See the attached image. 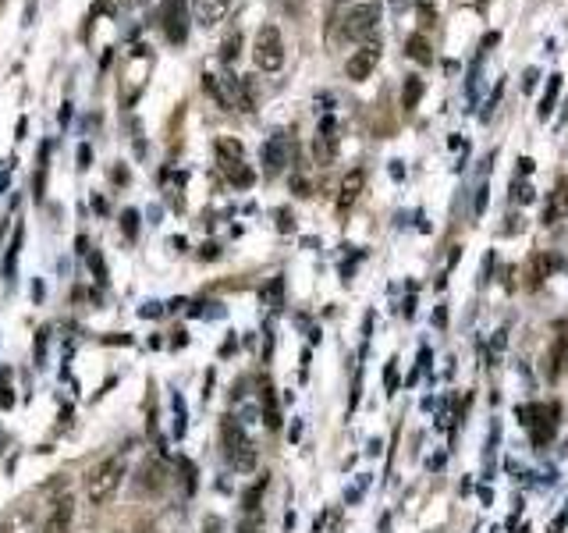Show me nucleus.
Returning <instances> with one entry per match:
<instances>
[{
    "label": "nucleus",
    "mask_w": 568,
    "mask_h": 533,
    "mask_svg": "<svg viewBox=\"0 0 568 533\" xmlns=\"http://www.w3.org/2000/svg\"><path fill=\"white\" fill-rule=\"evenodd\" d=\"M557 89H561V75H550V86H547V93H543V100H540V118H547V114L554 111Z\"/></svg>",
    "instance_id": "24"
},
{
    "label": "nucleus",
    "mask_w": 568,
    "mask_h": 533,
    "mask_svg": "<svg viewBox=\"0 0 568 533\" xmlns=\"http://www.w3.org/2000/svg\"><path fill=\"white\" fill-rule=\"evenodd\" d=\"M479 501H483V505H490V501H494V494H490L487 487H479Z\"/></svg>",
    "instance_id": "45"
},
{
    "label": "nucleus",
    "mask_w": 568,
    "mask_h": 533,
    "mask_svg": "<svg viewBox=\"0 0 568 533\" xmlns=\"http://www.w3.org/2000/svg\"><path fill=\"white\" fill-rule=\"evenodd\" d=\"M22 238H25V231H22V228H15L11 245H8V256H4V278H8V281H11V278H15V271H18V249H22Z\"/></svg>",
    "instance_id": "21"
},
{
    "label": "nucleus",
    "mask_w": 568,
    "mask_h": 533,
    "mask_svg": "<svg viewBox=\"0 0 568 533\" xmlns=\"http://www.w3.org/2000/svg\"><path fill=\"white\" fill-rule=\"evenodd\" d=\"M259 405H263V423H266L270 430H277V427H280V413H277V395H273V384H270V381L259 384Z\"/></svg>",
    "instance_id": "15"
},
{
    "label": "nucleus",
    "mask_w": 568,
    "mask_h": 533,
    "mask_svg": "<svg viewBox=\"0 0 568 533\" xmlns=\"http://www.w3.org/2000/svg\"><path fill=\"white\" fill-rule=\"evenodd\" d=\"M178 469H181V480H185V490L192 494L195 490V466L188 459H178Z\"/></svg>",
    "instance_id": "29"
},
{
    "label": "nucleus",
    "mask_w": 568,
    "mask_h": 533,
    "mask_svg": "<svg viewBox=\"0 0 568 533\" xmlns=\"http://www.w3.org/2000/svg\"><path fill=\"white\" fill-rule=\"evenodd\" d=\"M263 490H266V473H263V480H256V483L245 490V498H242V508H245V512H256V508H259V498H263Z\"/></svg>",
    "instance_id": "22"
},
{
    "label": "nucleus",
    "mask_w": 568,
    "mask_h": 533,
    "mask_svg": "<svg viewBox=\"0 0 568 533\" xmlns=\"http://www.w3.org/2000/svg\"><path fill=\"white\" fill-rule=\"evenodd\" d=\"M554 430H557V405H540V416H536V423L529 427L533 444H536V448H543V444L554 437Z\"/></svg>",
    "instance_id": "14"
},
{
    "label": "nucleus",
    "mask_w": 568,
    "mask_h": 533,
    "mask_svg": "<svg viewBox=\"0 0 568 533\" xmlns=\"http://www.w3.org/2000/svg\"><path fill=\"white\" fill-rule=\"evenodd\" d=\"M0 235H4V224H0Z\"/></svg>",
    "instance_id": "46"
},
{
    "label": "nucleus",
    "mask_w": 568,
    "mask_h": 533,
    "mask_svg": "<svg viewBox=\"0 0 568 533\" xmlns=\"http://www.w3.org/2000/svg\"><path fill=\"white\" fill-rule=\"evenodd\" d=\"M227 8H231V0H192V18L203 29H213L217 22H224Z\"/></svg>",
    "instance_id": "12"
},
{
    "label": "nucleus",
    "mask_w": 568,
    "mask_h": 533,
    "mask_svg": "<svg viewBox=\"0 0 568 533\" xmlns=\"http://www.w3.org/2000/svg\"><path fill=\"white\" fill-rule=\"evenodd\" d=\"M15 405V395H11V388L8 384H0V409H11Z\"/></svg>",
    "instance_id": "35"
},
{
    "label": "nucleus",
    "mask_w": 568,
    "mask_h": 533,
    "mask_svg": "<svg viewBox=\"0 0 568 533\" xmlns=\"http://www.w3.org/2000/svg\"><path fill=\"white\" fill-rule=\"evenodd\" d=\"M366 189V171L363 167H356V171H348L345 178H341V192H338V213H348L352 210V203L359 199V192Z\"/></svg>",
    "instance_id": "13"
},
{
    "label": "nucleus",
    "mask_w": 568,
    "mask_h": 533,
    "mask_svg": "<svg viewBox=\"0 0 568 533\" xmlns=\"http://www.w3.org/2000/svg\"><path fill=\"white\" fill-rule=\"evenodd\" d=\"M292 185H295V196H313V192H309V181H306V178H295Z\"/></svg>",
    "instance_id": "39"
},
{
    "label": "nucleus",
    "mask_w": 568,
    "mask_h": 533,
    "mask_svg": "<svg viewBox=\"0 0 568 533\" xmlns=\"http://www.w3.org/2000/svg\"><path fill=\"white\" fill-rule=\"evenodd\" d=\"M564 522H568V512H561V515L550 522V533H561V529H564Z\"/></svg>",
    "instance_id": "41"
},
{
    "label": "nucleus",
    "mask_w": 568,
    "mask_h": 533,
    "mask_svg": "<svg viewBox=\"0 0 568 533\" xmlns=\"http://www.w3.org/2000/svg\"><path fill=\"white\" fill-rule=\"evenodd\" d=\"M220 437H224V455H227V462H231L238 473L256 469V444L249 441L245 427H242L234 416H224V420H220Z\"/></svg>",
    "instance_id": "2"
},
{
    "label": "nucleus",
    "mask_w": 568,
    "mask_h": 533,
    "mask_svg": "<svg viewBox=\"0 0 568 533\" xmlns=\"http://www.w3.org/2000/svg\"><path fill=\"white\" fill-rule=\"evenodd\" d=\"M416 8H419V22L430 29L437 22V8H433V0H416Z\"/></svg>",
    "instance_id": "27"
},
{
    "label": "nucleus",
    "mask_w": 568,
    "mask_h": 533,
    "mask_svg": "<svg viewBox=\"0 0 568 533\" xmlns=\"http://www.w3.org/2000/svg\"><path fill=\"white\" fill-rule=\"evenodd\" d=\"M227 178H231V181H234L238 189H249V185L256 181V174H252V171H249L245 164H234V167H227Z\"/></svg>",
    "instance_id": "26"
},
{
    "label": "nucleus",
    "mask_w": 568,
    "mask_h": 533,
    "mask_svg": "<svg viewBox=\"0 0 568 533\" xmlns=\"http://www.w3.org/2000/svg\"><path fill=\"white\" fill-rule=\"evenodd\" d=\"M121 228H125L128 238H135V235H139V210H125V213H121Z\"/></svg>",
    "instance_id": "28"
},
{
    "label": "nucleus",
    "mask_w": 568,
    "mask_h": 533,
    "mask_svg": "<svg viewBox=\"0 0 568 533\" xmlns=\"http://www.w3.org/2000/svg\"><path fill=\"white\" fill-rule=\"evenodd\" d=\"M199 256H203V259H217V256H220V249H217L213 242H206V245L199 249Z\"/></svg>",
    "instance_id": "38"
},
{
    "label": "nucleus",
    "mask_w": 568,
    "mask_h": 533,
    "mask_svg": "<svg viewBox=\"0 0 568 533\" xmlns=\"http://www.w3.org/2000/svg\"><path fill=\"white\" fill-rule=\"evenodd\" d=\"M160 22H164V36L171 43H185L188 40V0H164Z\"/></svg>",
    "instance_id": "5"
},
{
    "label": "nucleus",
    "mask_w": 568,
    "mask_h": 533,
    "mask_svg": "<svg viewBox=\"0 0 568 533\" xmlns=\"http://www.w3.org/2000/svg\"><path fill=\"white\" fill-rule=\"evenodd\" d=\"M487 210V185H479V196H476V213Z\"/></svg>",
    "instance_id": "40"
},
{
    "label": "nucleus",
    "mask_w": 568,
    "mask_h": 533,
    "mask_svg": "<svg viewBox=\"0 0 568 533\" xmlns=\"http://www.w3.org/2000/svg\"><path fill=\"white\" fill-rule=\"evenodd\" d=\"M377 61H380V43H366L363 50H356V54L348 57V79H356V82L370 79V72L377 68Z\"/></svg>",
    "instance_id": "11"
},
{
    "label": "nucleus",
    "mask_w": 568,
    "mask_h": 533,
    "mask_svg": "<svg viewBox=\"0 0 568 533\" xmlns=\"http://www.w3.org/2000/svg\"><path fill=\"white\" fill-rule=\"evenodd\" d=\"M238 533H263V529H259L256 522H242V526H238Z\"/></svg>",
    "instance_id": "43"
},
{
    "label": "nucleus",
    "mask_w": 568,
    "mask_h": 533,
    "mask_svg": "<svg viewBox=\"0 0 568 533\" xmlns=\"http://www.w3.org/2000/svg\"><path fill=\"white\" fill-rule=\"evenodd\" d=\"M242 142L238 139H217V157H220V167L227 171V167H234V164H242Z\"/></svg>",
    "instance_id": "18"
},
{
    "label": "nucleus",
    "mask_w": 568,
    "mask_h": 533,
    "mask_svg": "<svg viewBox=\"0 0 568 533\" xmlns=\"http://www.w3.org/2000/svg\"><path fill=\"white\" fill-rule=\"evenodd\" d=\"M568 370V327L557 324V335L554 342L547 345V363H543V374L547 381H561V374Z\"/></svg>",
    "instance_id": "6"
},
{
    "label": "nucleus",
    "mask_w": 568,
    "mask_h": 533,
    "mask_svg": "<svg viewBox=\"0 0 568 533\" xmlns=\"http://www.w3.org/2000/svg\"><path fill=\"white\" fill-rule=\"evenodd\" d=\"M252 57H256V68H263V72H280L284 68V40H280L277 26H263L256 33Z\"/></svg>",
    "instance_id": "3"
},
{
    "label": "nucleus",
    "mask_w": 568,
    "mask_h": 533,
    "mask_svg": "<svg viewBox=\"0 0 568 533\" xmlns=\"http://www.w3.org/2000/svg\"><path fill=\"white\" fill-rule=\"evenodd\" d=\"M220 529H224V522H220L217 515H210V519L203 522V533H220Z\"/></svg>",
    "instance_id": "36"
},
{
    "label": "nucleus",
    "mask_w": 568,
    "mask_h": 533,
    "mask_svg": "<svg viewBox=\"0 0 568 533\" xmlns=\"http://www.w3.org/2000/svg\"><path fill=\"white\" fill-rule=\"evenodd\" d=\"M72 519H75V498L64 494L54 501V508L43 522V533H72Z\"/></svg>",
    "instance_id": "9"
},
{
    "label": "nucleus",
    "mask_w": 568,
    "mask_h": 533,
    "mask_svg": "<svg viewBox=\"0 0 568 533\" xmlns=\"http://www.w3.org/2000/svg\"><path fill=\"white\" fill-rule=\"evenodd\" d=\"M277 228H280V231H295V217H292V210H277Z\"/></svg>",
    "instance_id": "33"
},
{
    "label": "nucleus",
    "mask_w": 568,
    "mask_h": 533,
    "mask_svg": "<svg viewBox=\"0 0 568 533\" xmlns=\"http://www.w3.org/2000/svg\"><path fill=\"white\" fill-rule=\"evenodd\" d=\"M238 50H242V36H238V33H227L224 43H220V61L231 64V61L238 57Z\"/></svg>",
    "instance_id": "23"
},
{
    "label": "nucleus",
    "mask_w": 568,
    "mask_h": 533,
    "mask_svg": "<svg viewBox=\"0 0 568 533\" xmlns=\"http://www.w3.org/2000/svg\"><path fill=\"white\" fill-rule=\"evenodd\" d=\"M89 160H93V150H89V146H79V167H82V171L89 167Z\"/></svg>",
    "instance_id": "37"
},
{
    "label": "nucleus",
    "mask_w": 568,
    "mask_h": 533,
    "mask_svg": "<svg viewBox=\"0 0 568 533\" xmlns=\"http://www.w3.org/2000/svg\"><path fill=\"white\" fill-rule=\"evenodd\" d=\"M125 469H128L125 451L107 455L103 462H96V466L86 473V501L96 505V508L107 505V501L118 494V487H121V480H125Z\"/></svg>",
    "instance_id": "1"
},
{
    "label": "nucleus",
    "mask_w": 568,
    "mask_h": 533,
    "mask_svg": "<svg viewBox=\"0 0 568 533\" xmlns=\"http://www.w3.org/2000/svg\"><path fill=\"white\" fill-rule=\"evenodd\" d=\"M280 296H284V278H273V281L259 292V299H263L266 306H280Z\"/></svg>",
    "instance_id": "25"
},
{
    "label": "nucleus",
    "mask_w": 568,
    "mask_h": 533,
    "mask_svg": "<svg viewBox=\"0 0 568 533\" xmlns=\"http://www.w3.org/2000/svg\"><path fill=\"white\" fill-rule=\"evenodd\" d=\"M47 335H50L47 327L36 335V366H43V363H47Z\"/></svg>",
    "instance_id": "32"
},
{
    "label": "nucleus",
    "mask_w": 568,
    "mask_h": 533,
    "mask_svg": "<svg viewBox=\"0 0 568 533\" xmlns=\"http://www.w3.org/2000/svg\"><path fill=\"white\" fill-rule=\"evenodd\" d=\"M139 313H142V317H160V306H157V303H146Z\"/></svg>",
    "instance_id": "42"
},
{
    "label": "nucleus",
    "mask_w": 568,
    "mask_h": 533,
    "mask_svg": "<svg viewBox=\"0 0 568 533\" xmlns=\"http://www.w3.org/2000/svg\"><path fill=\"white\" fill-rule=\"evenodd\" d=\"M164 483H167V462H164V459H149V462H142L135 487H139L142 494H160V490H164Z\"/></svg>",
    "instance_id": "10"
},
{
    "label": "nucleus",
    "mask_w": 568,
    "mask_h": 533,
    "mask_svg": "<svg viewBox=\"0 0 568 533\" xmlns=\"http://www.w3.org/2000/svg\"><path fill=\"white\" fill-rule=\"evenodd\" d=\"M377 26H380V4H373V0L370 4H356L345 18V36L366 47V43H373Z\"/></svg>",
    "instance_id": "4"
},
{
    "label": "nucleus",
    "mask_w": 568,
    "mask_h": 533,
    "mask_svg": "<svg viewBox=\"0 0 568 533\" xmlns=\"http://www.w3.org/2000/svg\"><path fill=\"white\" fill-rule=\"evenodd\" d=\"M547 274H550V259H547L543 252H536V256L529 259V266H526V288H540Z\"/></svg>",
    "instance_id": "17"
},
{
    "label": "nucleus",
    "mask_w": 568,
    "mask_h": 533,
    "mask_svg": "<svg viewBox=\"0 0 568 533\" xmlns=\"http://www.w3.org/2000/svg\"><path fill=\"white\" fill-rule=\"evenodd\" d=\"M405 54H409L412 61H419V64H430V61H433L430 43H426V36H423V33H412V36L405 40Z\"/></svg>",
    "instance_id": "19"
},
{
    "label": "nucleus",
    "mask_w": 568,
    "mask_h": 533,
    "mask_svg": "<svg viewBox=\"0 0 568 533\" xmlns=\"http://www.w3.org/2000/svg\"><path fill=\"white\" fill-rule=\"evenodd\" d=\"M174 413H178V420H174V437H181V434H185V402H181V395H174Z\"/></svg>",
    "instance_id": "31"
},
{
    "label": "nucleus",
    "mask_w": 568,
    "mask_h": 533,
    "mask_svg": "<svg viewBox=\"0 0 568 533\" xmlns=\"http://www.w3.org/2000/svg\"><path fill=\"white\" fill-rule=\"evenodd\" d=\"M89 266H93V278L100 285H107V266H103V256L100 252H89Z\"/></svg>",
    "instance_id": "30"
},
{
    "label": "nucleus",
    "mask_w": 568,
    "mask_h": 533,
    "mask_svg": "<svg viewBox=\"0 0 568 533\" xmlns=\"http://www.w3.org/2000/svg\"><path fill=\"white\" fill-rule=\"evenodd\" d=\"M398 359H391L387 363V374H384V381H387V395H394V388H398V366H394Z\"/></svg>",
    "instance_id": "34"
},
{
    "label": "nucleus",
    "mask_w": 568,
    "mask_h": 533,
    "mask_svg": "<svg viewBox=\"0 0 568 533\" xmlns=\"http://www.w3.org/2000/svg\"><path fill=\"white\" fill-rule=\"evenodd\" d=\"M419 100H423V79L409 75V79H405V86H402V107H405V111H416V107H419Z\"/></svg>",
    "instance_id": "20"
},
{
    "label": "nucleus",
    "mask_w": 568,
    "mask_h": 533,
    "mask_svg": "<svg viewBox=\"0 0 568 533\" xmlns=\"http://www.w3.org/2000/svg\"><path fill=\"white\" fill-rule=\"evenodd\" d=\"M292 153H295V142L284 135V132H277V135H270V142L263 146V164H266V174H280L284 171V164H292Z\"/></svg>",
    "instance_id": "7"
},
{
    "label": "nucleus",
    "mask_w": 568,
    "mask_h": 533,
    "mask_svg": "<svg viewBox=\"0 0 568 533\" xmlns=\"http://www.w3.org/2000/svg\"><path fill=\"white\" fill-rule=\"evenodd\" d=\"M334 118L327 114L324 121H320V132H317V142H313V153H317V164L320 167H331L334 160H338V135H334Z\"/></svg>",
    "instance_id": "8"
},
{
    "label": "nucleus",
    "mask_w": 568,
    "mask_h": 533,
    "mask_svg": "<svg viewBox=\"0 0 568 533\" xmlns=\"http://www.w3.org/2000/svg\"><path fill=\"white\" fill-rule=\"evenodd\" d=\"M561 217H568V178L550 192V203H547V210H543V220H547V224H554V220H561Z\"/></svg>",
    "instance_id": "16"
},
{
    "label": "nucleus",
    "mask_w": 568,
    "mask_h": 533,
    "mask_svg": "<svg viewBox=\"0 0 568 533\" xmlns=\"http://www.w3.org/2000/svg\"><path fill=\"white\" fill-rule=\"evenodd\" d=\"M227 352H234V338H227V342L220 345V356H227Z\"/></svg>",
    "instance_id": "44"
}]
</instances>
